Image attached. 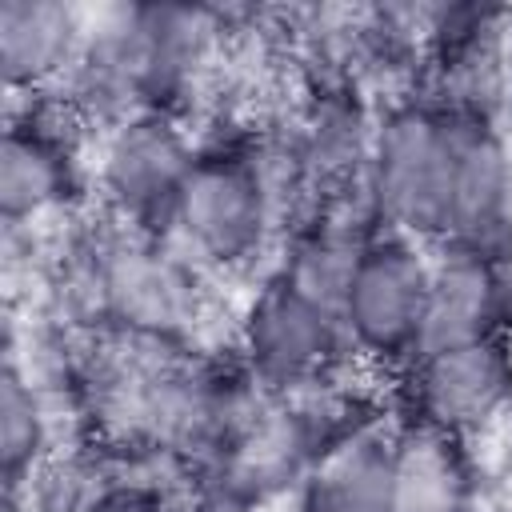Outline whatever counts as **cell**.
<instances>
[{"mask_svg":"<svg viewBox=\"0 0 512 512\" xmlns=\"http://www.w3.org/2000/svg\"><path fill=\"white\" fill-rule=\"evenodd\" d=\"M508 324H512V276H508Z\"/></svg>","mask_w":512,"mask_h":512,"instance_id":"9a60e30c","label":"cell"},{"mask_svg":"<svg viewBox=\"0 0 512 512\" xmlns=\"http://www.w3.org/2000/svg\"><path fill=\"white\" fill-rule=\"evenodd\" d=\"M364 240L368 236H356V232H348L340 224H316L312 232H304L296 240V248L284 260L280 276L292 280L312 300H320L328 308H340L348 276L356 268V256H360Z\"/></svg>","mask_w":512,"mask_h":512,"instance_id":"4fadbf2b","label":"cell"},{"mask_svg":"<svg viewBox=\"0 0 512 512\" xmlns=\"http://www.w3.org/2000/svg\"><path fill=\"white\" fill-rule=\"evenodd\" d=\"M72 180V156L56 132L36 124L32 116L8 124L0 148V212L8 228H20L60 208L72 192Z\"/></svg>","mask_w":512,"mask_h":512,"instance_id":"30bf717a","label":"cell"},{"mask_svg":"<svg viewBox=\"0 0 512 512\" xmlns=\"http://www.w3.org/2000/svg\"><path fill=\"white\" fill-rule=\"evenodd\" d=\"M428 288L432 260L412 236H368L336 308L348 348L384 364H412L420 356Z\"/></svg>","mask_w":512,"mask_h":512,"instance_id":"7a4b0ae2","label":"cell"},{"mask_svg":"<svg viewBox=\"0 0 512 512\" xmlns=\"http://www.w3.org/2000/svg\"><path fill=\"white\" fill-rule=\"evenodd\" d=\"M504 328H508V268L460 248H444V256L432 260L420 356L476 340H496Z\"/></svg>","mask_w":512,"mask_h":512,"instance_id":"52a82bcc","label":"cell"},{"mask_svg":"<svg viewBox=\"0 0 512 512\" xmlns=\"http://www.w3.org/2000/svg\"><path fill=\"white\" fill-rule=\"evenodd\" d=\"M348 336L336 308L312 300L280 272L256 288L240 320V348L264 388L296 392L328 376Z\"/></svg>","mask_w":512,"mask_h":512,"instance_id":"277c9868","label":"cell"},{"mask_svg":"<svg viewBox=\"0 0 512 512\" xmlns=\"http://www.w3.org/2000/svg\"><path fill=\"white\" fill-rule=\"evenodd\" d=\"M272 224V184L252 156L204 152L192 160L184 192L176 200L172 228L184 244L216 268L248 264Z\"/></svg>","mask_w":512,"mask_h":512,"instance_id":"3957f363","label":"cell"},{"mask_svg":"<svg viewBox=\"0 0 512 512\" xmlns=\"http://www.w3.org/2000/svg\"><path fill=\"white\" fill-rule=\"evenodd\" d=\"M464 112L400 104L368 140V196L376 216L412 240H444L460 176Z\"/></svg>","mask_w":512,"mask_h":512,"instance_id":"6da1fadb","label":"cell"},{"mask_svg":"<svg viewBox=\"0 0 512 512\" xmlns=\"http://www.w3.org/2000/svg\"><path fill=\"white\" fill-rule=\"evenodd\" d=\"M192 512H248V500H240V496L228 492V488H216V492H208Z\"/></svg>","mask_w":512,"mask_h":512,"instance_id":"5bb4252c","label":"cell"},{"mask_svg":"<svg viewBox=\"0 0 512 512\" xmlns=\"http://www.w3.org/2000/svg\"><path fill=\"white\" fill-rule=\"evenodd\" d=\"M416 368V416L456 440L484 432L512 404V352L496 340H476L444 352H424Z\"/></svg>","mask_w":512,"mask_h":512,"instance_id":"8992f818","label":"cell"},{"mask_svg":"<svg viewBox=\"0 0 512 512\" xmlns=\"http://www.w3.org/2000/svg\"><path fill=\"white\" fill-rule=\"evenodd\" d=\"M192 160L196 152L168 112H132L108 128L96 176L124 220L156 228L172 224Z\"/></svg>","mask_w":512,"mask_h":512,"instance_id":"5b68a950","label":"cell"},{"mask_svg":"<svg viewBox=\"0 0 512 512\" xmlns=\"http://www.w3.org/2000/svg\"><path fill=\"white\" fill-rule=\"evenodd\" d=\"M48 448V416L40 404V392L32 376H24L12 360L0 380V468L8 496H20V488H32V476Z\"/></svg>","mask_w":512,"mask_h":512,"instance_id":"7c38bea8","label":"cell"},{"mask_svg":"<svg viewBox=\"0 0 512 512\" xmlns=\"http://www.w3.org/2000/svg\"><path fill=\"white\" fill-rule=\"evenodd\" d=\"M392 460L396 432L368 420L340 428L300 480L308 512H392Z\"/></svg>","mask_w":512,"mask_h":512,"instance_id":"ba28073f","label":"cell"},{"mask_svg":"<svg viewBox=\"0 0 512 512\" xmlns=\"http://www.w3.org/2000/svg\"><path fill=\"white\" fill-rule=\"evenodd\" d=\"M472 508V468L460 452V440L408 424L396 432L392 460V512H468Z\"/></svg>","mask_w":512,"mask_h":512,"instance_id":"8fae6325","label":"cell"},{"mask_svg":"<svg viewBox=\"0 0 512 512\" xmlns=\"http://www.w3.org/2000/svg\"><path fill=\"white\" fill-rule=\"evenodd\" d=\"M84 12L52 0H0V64L8 92H32L76 64Z\"/></svg>","mask_w":512,"mask_h":512,"instance_id":"9c48e42d","label":"cell"}]
</instances>
